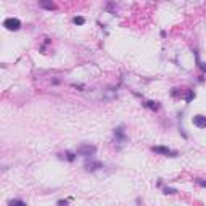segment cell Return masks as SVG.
<instances>
[{
  "instance_id": "obj_12",
  "label": "cell",
  "mask_w": 206,
  "mask_h": 206,
  "mask_svg": "<svg viewBox=\"0 0 206 206\" xmlns=\"http://www.w3.org/2000/svg\"><path fill=\"white\" fill-rule=\"evenodd\" d=\"M163 192L166 193V195H176V193H179V192H177L176 188H173V187H164Z\"/></svg>"
},
{
  "instance_id": "obj_1",
  "label": "cell",
  "mask_w": 206,
  "mask_h": 206,
  "mask_svg": "<svg viewBox=\"0 0 206 206\" xmlns=\"http://www.w3.org/2000/svg\"><path fill=\"white\" fill-rule=\"evenodd\" d=\"M97 153V147L95 145H90V143H82L81 147H77V153L76 155H81L84 158H92Z\"/></svg>"
},
{
  "instance_id": "obj_15",
  "label": "cell",
  "mask_w": 206,
  "mask_h": 206,
  "mask_svg": "<svg viewBox=\"0 0 206 206\" xmlns=\"http://www.w3.org/2000/svg\"><path fill=\"white\" fill-rule=\"evenodd\" d=\"M68 203H70V200H60L56 203V206H68Z\"/></svg>"
},
{
  "instance_id": "obj_9",
  "label": "cell",
  "mask_w": 206,
  "mask_h": 206,
  "mask_svg": "<svg viewBox=\"0 0 206 206\" xmlns=\"http://www.w3.org/2000/svg\"><path fill=\"white\" fill-rule=\"evenodd\" d=\"M8 206H28L23 200H19V198H15V200H10L8 201Z\"/></svg>"
},
{
  "instance_id": "obj_5",
  "label": "cell",
  "mask_w": 206,
  "mask_h": 206,
  "mask_svg": "<svg viewBox=\"0 0 206 206\" xmlns=\"http://www.w3.org/2000/svg\"><path fill=\"white\" fill-rule=\"evenodd\" d=\"M192 122H193V126H197L198 129H206V116H203V114H197V116H193Z\"/></svg>"
},
{
  "instance_id": "obj_2",
  "label": "cell",
  "mask_w": 206,
  "mask_h": 206,
  "mask_svg": "<svg viewBox=\"0 0 206 206\" xmlns=\"http://www.w3.org/2000/svg\"><path fill=\"white\" fill-rule=\"evenodd\" d=\"M152 152L153 153H158V155H163V156H171V158H176L177 153L169 150L167 147H163V145H156V147H152Z\"/></svg>"
},
{
  "instance_id": "obj_7",
  "label": "cell",
  "mask_w": 206,
  "mask_h": 206,
  "mask_svg": "<svg viewBox=\"0 0 206 206\" xmlns=\"http://www.w3.org/2000/svg\"><path fill=\"white\" fill-rule=\"evenodd\" d=\"M143 105H145L147 108H150L152 111H158V110H159V103L155 101V100H148V101L143 103Z\"/></svg>"
},
{
  "instance_id": "obj_10",
  "label": "cell",
  "mask_w": 206,
  "mask_h": 206,
  "mask_svg": "<svg viewBox=\"0 0 206 206\" xmlns=\"http://www.w3.org/2000/svg\"><path fill=\"white\" fill-rule=\"evenodd\" d=\"M193 98H195V92H193V90H187V92H185V97H184V100H185L187 103H190Z\"/></svg>"
},
{
  "instance_id": "obj_3",
  "label": "cell",
  "mask_w": 206,
  "mask_h": 206,
  "mask_svg": "<svg viewBox=\"0 0 206 206\" xmlns=\"http://www.w3.org/2000/svg\"><path fill=\"white\" fill-rule=\"evenodd\" d=\"M3 26L8 29V31H19L21 29V21L18 18H7L3 21Z\"/></svg>"
},
{
  "instance_id": "obj_4",
  "label": "cell",
  "mask_w": 206,
  "mask_h": 206,
  "mask_svg": "<svg viewBox=\"0 0 206 206\" xmlns=\"http://www.w3.org/2000/svg\"><path fill=\"white\" fill-rule=\"evenodd\" d=\"M114 140H116V143H124L126 140H127V137H126V129L122 127V126H118V127L114 129Z\"/></svg>"
},
{
  "instance_id": "obj_11",
  "label": "cell",
  "mask_w": 206,
  "mask_h": 206,
  "mask_svg": "<svg viewBox=\"0 0 206 206\" xmlns=\"http://www.w3.org/2000/svg\"><path fill=\"white\" fill-rule=\"evenodd\" d=\"M73 23H74V24L82 26V24H85V18H84V16H74V18H73Z\"/></svg>"
},
{
  "instance_id": "obj_14",
  "label": "cell",
  "mask_w": 206,
  "mask_h": 206,
  "mask_svg": "<svg viewBox=\"0 0 206 206\" xmlns=\"http://www.w3.org/2000/svg\"><path fill=\"white\" fill-rule=\"evenodd\" d=\"M195 184L200 185V187H203V188H206V180H204V179H200V177L195 179Z\"/></svg>"
},
{
  "instance_id": "obj_13",
  "label": "cell",
  "mask_w": 206,
  "mask_h": 206,
  "mask_svg": "<svg viewBox=\"0 0 206 206\" xmlns=\"http://www.w3.org/2000/svg\"><path fill=\"white\" fill-rule=\"evenodd\" d=\"M66 159H68L70 163H73L74 159H76V155H74L73 152H66Z\"/></svg>"
},
{
  "instance_id": "obj_6",
  "label": "cell",
  "mask_w": 206,
  "mask_h": 206,
  "mask_svg": "<svg viewBox=\"0 0 206 206\" xmlns=\"http://www.w3.org/2000/svg\"><path fill=\"white\" fill-rule=\"evenodd\" d=\"M84 167H85V171H89V173H94V171L103 167V164H101L100 161H89V159H87L85 164H84Z\"/></svg>"
},
{
  "instance_id": "obj_8",
  "label": "cell",
  "mask_w": 206,
  "mask_h": 206,
  "mask_svg": "<svg viewBox=\"0 0 206 206\" xmlns=\"http://www.w3.org/2000/svg\"><path fill=\"white\" fill-rule=\"evenodd\" d=\"M39 7H40V8H45V10H49V11L56 10V5H55L53 2H40V3H39Z\"/></svg>"
}]
</instances>
